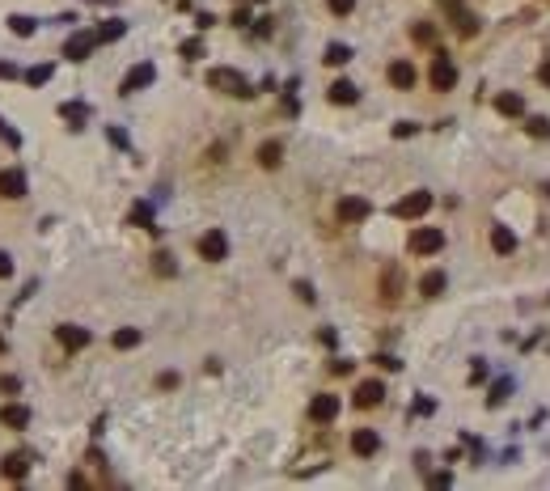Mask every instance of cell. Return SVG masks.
Instances as JSON below:
<instances>
[{
  "instance_id": "6da1fadb",
  "label": "cell",
  "mask_w": 550,
  "mask_h": 491,
  "mask_svg": "<svg viewBox=\"0 0 550 491\" xmlns=\"http://www.w3.org/2000/svg\"><path fill=\"white\" fill-rule=\"evenodd\" d=\"M427 85H432L436 93H449V89L457 85V68H453V60L445 56V51H436V56H432V64H427Z\"/></svg>"
},
{
  "instance_id": "7a4b0ae2",
  "label": "cell",
  "mask_w": 550,
  "mask_h": 491,
  "mask_svg": "<svg viewBox=\"0 0 550 491\" xmlns=\"http://www.w3.org/2000/svg\"><path fill=\"white\" fill-rule=\"evenodd\" d=\"M207 85L220 89V93H233V98H250V93H254L237 68H212V72H207Z\"/></svg>"
},
{
  "instance_id": "3957f363",
  "label": "cell",
  "mask_w": 550,
  "mask_h": 491,
  "mask_svg": "<svg viewBox=\"0 0 550 491\" xmlns=\"http://www.w3.org/2000/svg\"><path fill=\"white\" fill-rule=\"evenodd\" d=\"M423 212H432V191H411L394 203V216L398 221H419Z\"/></svg>"
},
{
  "instance_id": "277c9868",
  "label": "cell",
  "mask_w": 550,
  "mask_h": 491,
  "mask_svg": "<svg viewBox=\"0 0 550 491\" xmlns=\"http://www.w3.org/2000/svg\"><path fill=\"white\" fill-rule=\"evenodd\" d=\"M199 258H207V263L229 258V237L220 233V229H207V233L199 237Z\"/></svg>"
},
{
  "instance_id": "5b68a950",
  "label": "cell",
  "mask_w": 550,
  "mask_h": 491,
  "mask_svg": "<svg viewBox=\"0 0 550 491\" xmlns=\"http://www.w3.org/2000/svg\"><path fill=\"white\" fill-rule=\"evenodd\" d=\"M55 339L64 343V352H81V348H89V331H85V326H72V322L55 326Z\"/></svg>"
},
{
  "instance_id": "8992f818",
  "label": "cell",
  "mask_w": 550,
  "mask_h": 491,
  "mask_svg": "<svg viewBox=\"0 0 550 491\" xmlns=\"http://www.w3.org/2000/svg\"><path fill=\"white\" fill-rule=\"evenodd\" d=\"M440 246H445V233L440 229H415L411 233V254H436Z\"/></svg>"
},
{
  "instance_id": "52a82bcc",
  "label": "cell",
  "mask_w": 550,
  "mask_h": 491,
  "mask_svg": "<svg viewBox=\"0 0 550 491\" xmlns=\"http://www.w3.org/2000/svg\"><path fill=\"white\" fill-rule=\"evenodd\" d=\"M364 216H368V199H360V195L339 199V221H343V225H360Z\"/></svg>"
},
{
  "instance_id": "ba28073f",
  "label": "cell",
  "mask_w": 550,
  "mask_h": 491,
  "mask_svg": "<svg viewBox=\"0 0 550 491\" xmlns=\"http://www.w3.org/2000/svg\"><path fill=\"white\" fill-rule=\"evenodd\" d=\"M335 415H339V398H335V394H317V398L309 403V419H313V423H330Z\"/></svg>"
},
{
  "instance_id": "9c48e42d",
  "label": "cell",
  "mask_w": 550,
  "mask_h": 491,
  "mask_svg": "<svg viewBox=\"0 0 550 491\" xmlns=\"http://www.w3.org/2000/svg\"><path fill=\"white\" fill-rule=\"evenodd\" d=\"M385 398V386H381V381H360V386H356V394H352V403L364 411V407H377Z\"/></svg>"
},
{
  "instance_id": "30bf717a",
  "label": "cell",
  "mask_w": 550,
  "mask_h": 491,
  "mask_svg": "<svg viewBox=\"0 0 550 491\" xmlns=\"http://www.w3.org/2000/svg\"><path fill=\"white\" fill-rule=\"evenodd\" d=\"M381 449V436L372 432V428H360V432H352V453H360V458H372Z\"/></svg>"
},
{
  "instance_id": "8fae6325",
  "label": "cell",
  "mask_w": 550,
  "mask_h": 491,
  "mask_svg": "<svg viewBox=\"0 0 550 491\" xmlns=\"http://www.w3.org/2000/svg\"><path fill=\"white\" fill-rule=\"evenodd\" d=\"M93 47H97V34H93V30H89V34H72V38H68V47H64V56L81 64V60L89 56V51H93Z\"/></svg>"
},
{
  "instance_id": "7c38bea8",
  "label": "cell",
  "mask_w": 550,
  "mask_h": 491,
  "mask_svg": "<svg viewBox=\"0 0 550 491\" xmlns=\"http://www.w3.org/2000/svg\"><path fill=\"white\" fill-rule=\"evenodd\" d=\"M152 77H157V68H152V64H136V68L123 77V85H119V89H123V93H136V89L152 85Z\"/></svg>"
},
{
  "instance_id": "4fadbf2b",
  "label": "cell",
  "mask_w": 550,
  "mask_h": 491,
  "mask_svg": "<svg viewBox=\"0 0 550 491\" xmlns=\"http://www.w3.org/2000/svg\"><path fill=\"white\" fill-rule=\"evenodd\" d=\"M0 195H5V199H22L26 195V174L22 170H0Z\"/></svg>"
},
{
  "instance_id": "5bb4252c",
  "label": "cell",
  "mask_w": 550,
  "mask_h": 491,
  "mask_svg": "<svg viewBox=\"0 0 550 491\" xmlns=\"http://www.w3.org/2000/svg\"><path fill=\"white\" fill-rule=\"evenodd\" d=\"M449 13H453V26H457L462 38H474V34H478V17H474V13H466L462 5H449Z\"/></svg>"
},
{
  "instance_id": "9a60e30c",
  "label": "cell",
  "mask_w": 550,
  "mask_h": 491,
  "mask_svg": "<svg viewBox=\"0 0 550 491\" xmlns=\"http://www.w3.org/2000/svg\"><path fill=\"white\" fill-rule=\"evenodd\" d=\"M284 161V144L280 140H267V144H258V166L262 170H275Z\"/></svg>"
},
{
  "instance_id": "2e32d148",
  "label": "cell",
  "mask_w": 550,
  "mask_h": 491,
  "mask_svg": "<svg viewBox=\"0 0 550 491\" xmlns=\"http://www.w3.org/2000/svg\"><path fill=\"white\" fill-rule=\"evenodd\" d=\"M495 111L508 115V119H521L525 115V98L521 93H500V98H495Z\"/></svg>"
},
{
  "instance_id": "e0dca14e",
  "label": "cell",
  "mask_w": 550,
  "mask_h": 491,
  "mask_svg": "<svg viewBox=\"0 0 550 491\" xmlns=\"http://www.w3.org/2000/svg\"><path fill=\"white\" fill-rule=\"evenodd\" d=\"M0 423H5V428H26L30 423V411L22 403H5V407H0Z\"/></svg>"
},
{
  "instance_id": "ac0fdd59",
  "label": "cell",
  "mask_w": 550,
  "mask_h": 491,
  "mask_svg": "<svg viewBox=\"0 0 550 491\" xmlns=\"http://www.w3.org/2000/svg\"><path fill=\"white\" fill-rule=\"evenodd\" d=\"M26 470H30L26 453H9L5 462H0V474H5V478H13V483H22V478H26Z\"/></svg>"
},
{
  "instance_id": "d6986e66",
  "label": "cell",
  "mask_w": 550,
  "mask_h": 491,
  "mask_svg": "<svg viewBox=\"0 0 550 491\" xmlns=\"http://www.w3.org/2000/svg\"><path fill=\"white\" fill-rule=\"evenodd\" d=\"M390 85H394V89H411V85H415V68H411L407 60H394V64H390Z\"/></svg>"
},
{
  "instance_id": "ffe728a7",
  "label": "cell",
  "mask_w": 550,
  "mask_h": 491,
  "mask_svg": "<svg viewBox=\"0 0 550 491\" xmlns=\"http://www.w3.org/2000/svg\"><path fill=\"white\" fill-rule=\"evenodd\" d=\"M491 250H495V254H512V250H517V237H512V229L495 225V229H491Z\"/></svg>"
},
{
  "instance_id": "44dd1931",
  "label": "cell",
  "mask_w": 550,
  "mask_h": 491,
  "mask_svg": "<svg viewBox=\"0 0 550 491\" xmlns=\"http://www.w3.org/2000/svg\"><path fill=\"white\" fill-rule=\"evenodd\" d=\"M356 98H360V89L352 81H335V85H330V102H335V106H352Z\"/></svg>"
},
{
  "instance_id": "7402d4cb",
  "label": "cell",
  "mask_w": 550,
  "mask_h": 491,
  "mask_svg": "<svg viewBox=\"0 0 550 491\" xmlns=\"http://www.w3.org/2000/svg\"><path fill=\"white\" fill-rule=\"evenodd\" d=\"M419 293L423 297H440L445 293V271H427V276L419 280Z\"/></svg>"
},
{
  "instance_id": "603a6c76",
  "label": "cell",
  "mask_w": 550,
  "mask_h": 491,
  "mask_svg": "<svg viewBox=\"0 0 550 491\" xmlns=\"http://www.w3.org/2000/svg\"><path fill=\"white\" fill-rule=\"evenodd\" d=\"M60 115H64L72 127H81V123L89 119V106H85V102H64V106H60Z\"/></svg>"
},
{
  "instance_id": "cb8c5ba5",
  "label": "cell",
  "mask_w": 550,
  "mask_h": 491,
  "mask_svg": "<svg viewBox=\"0 0 550 491\" xmlns=\"http://www.w3.org/2000/svg\"><path fill=\"white\" fill-rule=\"evenodd\" d=\"M322 60H326V64H335V68H343V64L352 60V47H343V42H330Z\"/></svg>"
},
{
  "instance_id": "d4e9b609",
  "label": "cell",
  "mask_w": 550,
  "mask_h": 491,
  "mask_svg": "<svg viewBox=\"0 0 550 491\" xmlns=\"http://www.w3.org/2000/svg\"><path fill=\"white\" fill-rule=\"evenodd\" d=\"M110 343H115L119 352H127V348L140 343V331H136V326H123V331H115V339H110Z\"/></svg>"
},
{
  "instance_id": "484cf974",
  "label": "cell",
  "mask_w": 550,
  "mask_h": 491,
  "mask_svg": "<svg viewBox=\"0 0 550 491\" xmlns=\"http://www.w3.org/2000/svg\"><path fill=\"white\" fill-rule=\"evenodd\" d=\"M381 288H385V293H381L385 301H394V297H398V288H402V276H398V271H394V267H390V271H385V280H381Z\"/></svg>"
},
{
  "instance_id": "4316f807",
  "label": "cell",
  "mask_w": 550,
  "mask_h": 491,
  "mask_svg": "<svg viewBox=\"0 0 550 491\" xmlns=\"http://www.w3.org/2000/svg\"><path fill=\"white\" fill-rule=\"evenodd\" d=\"M9 30H13V34H22V38H30V34H34V22H30V17H22V13H13V17H9Z\"/></svg>"
},
{
  "instance_id": "83f0119b",
  "label": "cell",
  "mask_w": 550,
  "mask_h": 491,
  "mask_svg": "<svg viewBox=\"0 0 550 491\" xmlns=\"http://www.w3.org/2000/svg\"><path fill=\"white\" fill-rule=\"evenodd\" d=\"M411 38H415V42H436V26L415 22V26H411Z\"/></svg>"
},
{
  "instance_id": "f1b7e54d",
  "label": "cell",
  "mask_w": 550,
  "mask_h": 491,
  "mask_svg": "<svg viewBox=\"0 0 550 491\" xmlns=\"http://www.w3.org/2000/svg\"><path fill=\"white\" fill-rule=\"evenodd\" d=\"M93 34H97V42H110V38H119V34H123V22H106V26H97Z\"/></svg>"
},
{
  "instance_id": "f546056e",
  "label": "cell",
  "mask_w": 550,
  "mask_h": 491,
  "mask_svg": "<svg viewBox=\"0 0 550 491\" xmlns=\"http://www.w3.org/2000/svg\"><path fill=\"white\" fill-rule=\"evenodd\" d=\"M26 81H30V85H47V81H51V64H34V68L26 72Z\"/></svg>"
},
{
  "instance_id": "4dcf8cb0",
  "label": "cell",
  "mask_w": 550,
  "mask_h": 491,
  "mask_svg": "<svg viewBox=\"0 0 550 491\" xmlns=\"http://www.w3.org/2000/svg\"><path fill=\"white\" fill-rule=\"evenodd\" d=\"M529 136H537V140H546V136H550V119H542V115H533V119H529Z\"/></svg>"
},
{
  "instance_id": "1f68e13d",
  "label": "cell",
  "mask_w": 550,
  "mask_h": 491,
  "mask_svg": "<svg viewBox=\"0 0 550 491\" xmlns=\"http://www.w3.org/2000/svg\"><path fill=\"white\" fill-rule=\"evenodd\" d=\"M326 5H330V13H335V17H347L356 9V0H326Z\"/></svg>"
},
{
  "instance_id": "d6a6232c",
  "label": "cell",
  "mask_w": 550,
  "mask_h": 491,
  "mask_svg": "<svg viewBox=\"0 0 550 491\" xmlns=\"http://www.w3.org/2000/svg\"><path fill=\"white\" fill-rule=\"evenodd\" d=\"M148 221H152L148 203H136V208H132V225H148Z\"/></svg>"
},
{
  "instance_id": "836d02e7",
  "label": "cell",
  "mask_w": 550,
  "mask_h": 491,
  "mask_svg": "<svg viewBox=\"0 0 550 491\" xmlns=\"http://www.w3.org/2000/svg\"><path fill=\"white\" fill-rule=\"evenodd\" d=\"M182 56H187V60H199V56H203V42H199V38L182 42Z\"/></svg>"
},
{
  "instance_id": "e575fe53",
  "label": "cell",
  "mask_w": 550,
  "mask_h": 491,
  "mask_svg": "<svg viewBox=\"0 0 550 491\" xmlns=\"http://www.w3.org/2000/svg\"><path fill=\"white\" fill-rule=\"evenodd\" d=\"M157 276H174V258L170 254H157Z\"/></svg>"
},
{
  "instance_id": "d590c367",
  "label": "cell",
  "mask_w": 550,
  "mask_h": 491,
  "mask_svg": "<svg viewBox=\"0 0 550 491\" xmlns=\"http://www.w3.org/2000/svg\"><path fill=\"white\" fill-rule=\"evenodd\" d=\"M508 390H512V386H508V381H500V386H495V390H491V407H500V403L508 398Z\"/></svg>"
},
{
  "instance_id": "8d00e7d4",
  "label": "cell",
  "mask_w": 550,
  "mask_h": 491,
  "mask_svg": "<svg viewBox=\"0 0 550 491\" xmlns=\"http://www.w3.org/2000/svg\"><path fill=\"white\" fill-rule=\"evenodd\" d=\"M17 390H22L17 377H0V394H17Z\"/></svg>"
},
{
  "instance_id": "74e56055",
  "label": "cell",
  "mask_w": 550,
  "mask_h": 491,
  "mask_svg": "<svg viewBox=\"0 0 550 491\" xmlns=\"http://www.w3.org/2000/svg\"><path fill=\"white\" fill-rule=\"evenodd\" d=\"M9 276H13V258L0 250V280H9Z\"/></svg>"
},
{
  "instance_id": "f35d334b",
  "label": "cell",
  "mask_w": 550,
  "mask_h": 491,
  "mask_svg": "<svg viewBox=\"0 0 550 491\" xmlns=\"http://www.w3.org/2000/svg\"><path fill=\"white\" fill-rule=\"evenodd\" d=\"M157 386H161V390H174V386H178V373H161Z\"/></svg>"
},
{
  "instance_id": "ab89813d",
  "label": "cell",
  "mask_w": 550,
  "mask_h": 491,
  "mask_svg": "<svg viewBox=\"0 0 550 491\" xmlns=\"http://www.w3.org/2000/svg\"><path fill=\"white\" fill-rule=\"evenodd\" d=\"M537 81H542V85H546V89H550V60H546V64H542V68H537Z\"/></svg>"
},
{
  "instance_id": "60d3db41",
  "label": "cell",
  "mask_w": 550,
  "mask_h": 491,
  "mask_svg": "<svg viewBox=\"0 0 550 491\" xmlns=\"http://www.w3.org/2000/svg\"><path fill=\"white\" fill-rule=\"evenodd\" d=\"M9 77H17V72H13V64H0V81H9Z\"/></svg>"
},
{
  "instance_id": "b9f144b4",
  "label": "cell",
  "mask_w": 550,
  "mask_h": 491,
  "mask_svg": "<svg viewBox=\"0 0 550 491\" xmlns=\"http://www.w3.org/2000/svg\"><path fill=\"white\" fill-rule=\"evenodd\" d=\"M0 352H5V339H0Z\"/></svg>"
}]
</instances>
